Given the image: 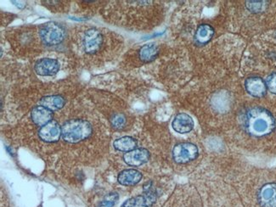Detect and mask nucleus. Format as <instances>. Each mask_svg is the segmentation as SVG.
I'll return each mask as SVG.
<instances>
[{"instance_id": "obj_10", "label": "nucleus", "mask_w": 276, "mask_h": 207, "mask_svg": "<svg viewBox=\"0 0 276 207\" xmlns=\"http://www.w3.org/2000/svg\"><path fill=\"white\" fill-rule=\"evenodd\" d=\"M150 159V153L147 149H135L132 151L127 152L123 155V160L128 166H141L147 163Z\"/></svg>"}, {"instance_id": "obj_2", "label": "nucleus", "mask_w": 276, "mask_h": 207, "mask_svg": "<svg viewBox=\"0 0 276 207\" xmlns=\"http://www.w3.org/2000/svg\"><path fill=\"white\" fill-rule=\"evenodd\" d=\"M93 129L88 121L72 119L61 127V136L64 140L71 144H77L91 135Z\"/></svg>"}, {"instance_id": "obj_12", "label": "nucleus", "mask_w": 276, "mask_h": 207, "mask_svg": "<svg viewBox=\"0 0 276 207\" xmlns=\"http://www.w3.org/2000/svg\"><path fill=\"white\" fill-rule=\"evenodd\" d=\"M194 125L195 123L192 117L185 113L178 114L172 122L174 131L181 134L190 133L194 128Z\"/></svg>"}, {"instance_id": "obj_21", "label": "nucleus", "mask_w": 276, "mask_h": 207, "mask_svg": "<svg viewBox=\"0 0 276 207\" xmlns=\"http://www.w3.org/2000/svg\"><path fill=\"white\" fill-rule=\"evenodd\" d=\"M118 199V194L116 193H110L107 196H105V199L103 200L99 207H114Z\"/></svg>"}, {"instance_id": "obj_18", "label": "nucleus", "mask_w": 276, "mask_h": 207, "mask_svg": "<svg viewBox=\"0 0 276 207\" xmlns=\"http://www.w3.org/2000/svg\"><path fill=\"white\" fill-rule=\"evenodd\" d=\"M114 148L119 151L129 152L136 149L137 141L132 137H122L114 141Z\"/></svg>"}, {"instance_id": "obj_17", "label": "nucleus", "mask_w": 276, "mask_h": 207, "mask_svg": "<svg viewBox=\"0 0 276 207\" xmlns=\"http://www.w3.org/2000/svg\"><path fill=\"white\" fill-rule=\"evenodd\" d=\"M42 106L47 108L50 111H58L66 105V100L60 95H50L43 98L40 100Z\"/></svg>"}, {"instance_id": "obj_7", "label": "nucleus", "mask_w": 276, "mask_h": 207, "mask_svg": "<svg viewBox=\"0 0 276 207\" xmlns=\"http://www.w3.org/2000/svg\"><path fill=\"white\" fill-rule=\"evenodd\" d=\"M257 200L261 207H276V183L263 185L257 193Z\"/></svg>"}, {"instance_id": "obj_5", "label": "nucleus", "mask_w": 276, "mask_h": 207, "mask_svg": "<svg viewBox=\"0 0 276 207\" xmlns=\"http://www.w3.org/2000/svg\"><path fill=\"white\" fill-rule=\"evenodd\" d=\"M198 156V148L191 143L177 144L173 149V158L179 164H185L196 159Z\"/></svg>"}, {"instance_id": "obj_20", "label": "nucleus", "mask_w": 276, "mask_h": 207, "mask_svg": "<svg viewBox=\"0 0 276 207\" xmlns=\"http://www.w3.org/2000/svg\"><path fill=\"white\" fill-rule=\"evenodd\" d=\"M110 122L114 128L116 129H122L126 126L127 119L123 114H115L110 119Z\"/></svg>"}, {"instance_id": "obj_4", "label": "nucleus", "mask_w": 276, "mask_h": 207, "mask_svg": "<svg viewBox=\"0 0 276 207\" xmlns=\"http://www.w3.org/2000/svg\"><path fill=\"white\" fill-rule=\"evenodd\" d=\"M39 36L44 45L55 46L63 42L66 38V30L58 23H48L39 29Z\"/></svg>"}, {"instance_id": "obj_16", "label": "nucleus", "mask_w": 276, "mask_h": 207, "mask_svg": "<svg viewBox=\"0 0 276 207\" xmlns=\"http://www.w3.org/2000/svg\"><path fill=\"white\" fill-rule=\"evenodd\" d=\"M214 35V29L209 24H202L200 25L196 30L195 34V39L199 45H206L208 42L213 39Z\"/></svg>"}, {"instance_id": "obj_11", "label": "nucleus", "mask_w": 276, "mask_h": 207, "mask_svg": "<svg viewBox=\"0 0 276 207\" xmlns=\"http://www.w3.org/2000/svg\"><path fill=\"white\" fill-rule=\"evenodd\" d=\"M245 88L249 94L256 98H262L264 96L268 89L264 81L259 77L247 78L245 82Z\"/></svg>"}, {"instance_id": "obj_1", "label": "nucleus", "mask_w": 276, "mask_h": 207, "mask_svg": "<svg viewBox=\"0 0 276 207\" xmlns=\"http://www.w3.org/2000/svg\"><path fill=\"white\" fill-rule=\"evenodd\" d=\"M240 121L246 133L254 137L268 135L276 127L273 115L261 107H252L246 110Z\"/></svg>"}, {"instance_id": "obj_19", "label": "nucleus", "mask_w": 276, "mask_h": 207, "mask_svg": "<svg viewBox=\"0 0 276 207\" xmlns=\"http://www.w3.org/2000/svg\"><path fill=\"white\" fill-rule=\"evenodd\" d=\"M267 6L266 1H246V7L249 12L252 13H259L264 11Z\"/></svg>"}, {"instance_id": "obj_15", "label": "nucleus", "mask_w": 276, "mask_h": 207, "mask_svg": "<svg viewBox=\"0 0 276 207\" xmlns=\"http://www.w3.org/2000/svg\"><path fill=\"white\" fill-rule=\"evenodd\" d=\"M159 55V48L154 43L147 44L141 48L139 51V57L142 62L149 63L154 61Z\"/></svg>"}, {"instance_id": "obj_22", "label": "nucleus", "mask_w": 276, "mask_h": 207, "mask_svg": "<svg viewBox=\"0 0 276 207\" xmlns=\"http://www.w3.org/2000/svg\"><path fill=\"white\" fill-rule=\"evenodd\" d=\"M267 89L272 93L276 94V72L268 75V78L265 81Z\"/></svg>"}, {"instance_id": "obj_8", "label": "nucleus", "mask_w": 276, "mask_h": 207, "mask_svg": "<svg viewBox=\"0 0 276 207\" xmlns=\"http://www.w3.org/2000/svg\"><path fill=\"white\" fill-rule=\"evenodd\" d=\"M39 138L42 140L47 143H55L60 139L61 136V127L58 122L52 120L44 127L39 132Z\"/></svg>"}, {"instance_id": "obj_13", "label": "nucleus", "mask_w": 276, "mask_h": 207, "mask_svg": "<svg viewBox=\"0 0 276 207\" xmlns=\"http://www.w3.org/2000/svg\"><path fill=\"white\" fill-rule=\"evenodd\" d=\"M32 120L35 124L38 126L44 127V125L47 124L52 121V111L44 106L39 105L33 109L32 111Z\"/></svg>"}, {"instance_id": "obj_9", "label": "nucleus", "mask_w": 276, "mask_h": 207, "mask_svg": "<svg viewBox=\"0 0 276 207\" xmlns=\"http://www.w3.org/2000/svg\"><path fill=\"white\" fill-rule=\"evenodd\" d=\"M34 70L37 72V74H39V76H43V77L53 76L59 72L60 63L55 59H40L35 64Z\"/></svg>"}, {"instance_id": "obj_3", "label": "nucleus", "mask_w": 276, "mask_h": 207, "mask_svg": "<svg viewBox=\"0 0 276 207\" xmlns=\"http://www.w3.org/2000/svg\"><path fill=\"white\" fill-rule=\"evenodd\" d=\"M104 44L102 32L97 28H88L81 36L79 48L87 56H95L102 50Z\"/></svg>"}, {"instance_id": "obj_14", "label": "nucleus", "mask_w": 276, "mask_h": 207, "mask_svg": "<svg viewBox=\"0 0 276 207\" xmlns=\"http://www.w3.org/2000/svg\"><path fill=\"white\" fill-rule=\"evenodd\" d=\"M141 179L142 174L141 173V171H137L135 169H127L121 171L117 177L119 183L124 186L137 184L138 182H141Z\"/></svg>"}, {"instance_id": "obj_6", "label": "nucleus", "mask_w": 276, "mask_h": 207, "mask_svg": "<svg viewBox=\"0 0 276 207\" xmlns=\"http://www.w3.org/2000/svg\"><path fill=\"white\" fill-rule=\"evenodd\" d=\"M157 199V193L151 187H145L143 195L135 196L125 201L121 207H150Z\"/></svg>"}]
</instances>
